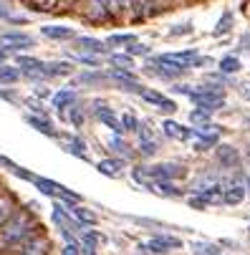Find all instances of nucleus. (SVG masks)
<instances>
[{"label":"nucleus","instance_id":"1","mask_svg":"<svg viewBox=\"0 0 250 255\" xmlns=\"http://www.w3.org/2000/svg\"><path fill=\"white\" fill-rule=\"evenodd\" d=\"M35 235V220L28 215V212H18V215H10L8 220L0 225V245L3 248H15V245H23L28 238Z\"/></svg>","mask_w":250,"mask_h":255},{"label":"nucleus","instance_id":"2","mask_svg":"<svg viewBox=\"0 0 250 255\" xmlns=\"http://www.w3.org/2000/svg\"><path fill=\"white\" fill-rule=\"evenodd\" d=\"M190 99L197 104V109H205V112H218V109L225 104V94L220 86H200L190 91Z\"/></svg>","mask_w":250,"mask_h":255},{"label":"nucleus","instance_id":"3","mask_svg":"<svg viewBox=\"0 0 250 255\" xmlns=\"http://www.w3.org/2000/svg\"><path fill=\"white\" fill-rule=\"evenodd\" d=\"M0 43L3 48L10 53L15 51H25V48H33V38L28 33H20V30H8V33H0Z\"/></svg>","mask_w":250,"mask_h":255},{"label":"nucleus","instance_id":"4","mask_svg":"<svg viewBox=\"0 0 250 255\" xmlns=\"http://www.w3.org/2000/svg\"><path fill=\"white\" fill-rule=\"evenodd\" d=\"M177 248H182V240L169 238V235H159V238H152V240L139 245V250H147V253H154V255H162V253H169V250H177Z\"/></svg>","mask_w":250,"mask_h":255},{"label":"nucleus","instance_id":"5","mask_svg":"<svg viewBox=\"0 0 250 255\" xmlns=\"http://www.w3.org/2000/svg\"><path fill=\"white\" fill-rule=\"evenodd\" d=\"M144 174L152 177V179H157V182H169V179L182 177V174H185V167L172 164V162H164V164H154V167L144 169Z\"/></svg>","mask_w":250,"mask_h":255},{"label":"nucleus","instance_id":"6","mask_svg":"<svg viewBox=\"0 0 250 255\" xmlns=\"http://www.w3.org/2000/svg\"><path fill=\"white\" fill-rule=\"evenodd\" d=\"M94 114H96V119H99L101 124H106V127H109V129H112L114 134H119V136L124 134L122 119H119V117H117V114L112 112L109 106H96V109H94Z\"/></svg>","mask_w":250,"mask_h":255},{"label":"nucleus","instance_id":"7","mask_svg":"<svg viewBox=\"0 0 250 255\" xmlns=\"http://www.w3.org/2000/svg\"><path fill=\"white\" fill-rule=\"evenodd\" d=\"M141 99H144L147 104H152V106H157L159 109V112H174V109H177V104L172 101V99H167V96H162L159 91H152V89H144V91H141L139 94Z\"/></svg>","mask_w":250,"mask_h":255},{"label":"nucleus","instance_id":"8","mask_svg":"<svg viewBox=\"0 0 250 255\" xmlns=\"http://www.w3.org/2000/svg\"><path fill=\"white\" fill-rule=\"evenodd\" d=\"M46 253H48V240L41 238V235H33V238H28L20 245L18 255H46Z\"/></svg>","mask_w":250,"mask_h":255},{"label":"nucleus","instance_id":"9","mask_svg":"<svg viewBox=\"0 0 250 255\" xmlns=\"http://www.w3.org/2000/svg\"><path fill=\"white\" fill-rule=\"evenodd\" d=\"M215 154H218V162H220L223 167H228V169H235V167L240 164V154H238L235 147H230V144H220Z\"/></svg>","mask_w":250,"mask_h":255},{"label":"nucleus","instance_id":"10","mask_svg":"<svg viewBox=\"0 0 250 255\" xmlns=\"http://www.w3.org/2000/svg\"><path fill=\"white\" fill-rule=\"evenodd\" d=\"M41 33L46 35V38H51V41H71V38H76L74 28H68V25H43Z\"/></svg>","mask_w":250,"mask_h":255},{"label":"nucleus","instance_id":"11","mask_svg":"<svg viewBox=\"0 0 250 255\" xmlns=\"http://www.w3.org/2000/svg\"><path fill=\"white\" fill-rule=\"evenodd\" d=\"M51 101H53V109L61 114V112H68V109L76 104V94L71 91V89H61V91H56V94H53V99H51Z\"/></svg>","mask_w":250,"mask_h":255},{"label":"nucleus","instance_id":"12","mask_svg":"<svg viewBox=\"0 0 250 255\" xmlns=\"http://www.w3.org/2000/svg\"><path fill=\"white\" fill-rule=\"evenodd\" d=\"M76 48L79 53H106V43H101L99 38H89V35H81V38H76Z\"/></svg>","mask_w":250,"mask_h":255},{"label":"nucleus","instance_id":"13","mask_svg":"<svg viewBox=\"0 0 250 255\" xmlns=\"http://www.w3.org/2000/svg\"><path fill=\"white\" fill-rule=\"evenodd\" d=\"M25 122H28L33 129H38L41 134H46V136H56V127H53V122L46 119L43 114H28Z\"/></svg>","mask_w":250,"mask_h":255},{"label":"nucleus","instance_id":"14","mask_svg":"<svg viewBox=\"0 0 250 255\" xmlns=\"http://www.w3.org/2000/svg\"><path fill=\"white\" fill-rule=\"evenodd\" d=\"M162 129H164V134H167V136L180 139V141H187V139H192V136H195V129H187V127L177 124V122H164V124H162Z\"/></svg>","mask_w":250,"mask_h":255},{"label":"nucleus","instance_id":"15","mask_svg":"<svg viewBox=\"0 0 250 255\" xmlns=\"http://www.w3.org/2000/svg\"><path fill=\"white\" fill-rule=\"evenodd\" d=\"M71 71H74V66L68 61H51V63H46L43 74H46V79H58V76H68Z\"/></svg>","mask_w":250,"mask_h":255},{"label":"nucleus","instance_id":"16","mask_svg":"<svg viewBox=\"0 0 250 255\" xmlns=\"http://www.w3.org/2000/svg\"><path fill=\"white\" fill-rule=\"evenodd\" d=\"M245 185H240V182H235V185H228L225 192H223V202L225 205H240L245 200Z\"/></svg>","mask_w":250,"mask_h":255},{"label":"nucleus","instance_id":"17","mask_svg":"<svg viewBox=\"0 0 250 255\" xmlns=\"http://www.w3.org/2000/svg\"><path fill=\"white\" fill-rule=\"evenodd\" d=\"M122 167H124L122 159H101V162L96 164V169H99L101 174H106V177H119V174H122Z\"/></svg>","mask_w":250,"mask_h":255},{"label":"nucleus","instance_id":"18","mask_svg":"<svg viewBox=\"0 0 250 255\" xmlns=\"http://www.w3.org/2000/svg\"><path fill=\"white\" fill-rule=\"evenodd\" d=\"M20 79H23V74L18 66H8V63L0 66V84H18Z\"/></svg>","mask_w":250,"mask_h":255},{"label":"nucleus","instance_id":"19","mask_svg":"<svg viewBox=\"0 0 250 255\" xmlns=\"http://www.w3.org/2000/svg\"><path fill=\"white\" fill-rule=\"evenodd\" d=\"M71 215H74L79 223H84V225H94V223H96V215L89 212V210L81 207V205H74V207H71Z\"/></svg>","mask_w":250,"mask_h":255},{"label":"nucleus","instance_id":"20","mask_svg":"<svg viewBox=\"0 0 250 255\" xmlns=\"http://www.w3.org/2000/svg\"><path fill=\"white\" fill-rule=\"evenodd\" d=\"M66 149H68L71 154H76V157L86 159V152H84V149H86V144H84L79 136H68V139H66Z\"/></svg>","mask_w":250,"mask_h":255},{"label":"nucleus","instance_id":"21","mask_svg":"<svg viewBox=\"0 0 250 255\" xmlns=\"http://www.w3.org/2000/svg\"><path fill=\"white\" fill-rule=\"evenodd\" d=\"M109 61H112V66H114V68H124V71L134 68V58H131L129 53H114Z\"/></svg>","mask_w":250,"mask_h":255},{"label":"nucleus","instance_id":"22","mask_svg":"<svg viewBox=\"0 0 250 255\" xmlns=\"http://www.w3.org/2000/svg\"><path fill=\"white\" fill-rule=\"evenodd\" d=\"M220 71H223V74H238V71H240V61L235 56H225L220 61Z\"/></svg>","mask_w":250,"mask_h":255},{"label":"nucleus","instance_id":"23","mask_svg":"<svg viewBox=\"0 0 250 255\" xmlns=\"http://www.w3.org/2000/svg\"><path fill=\"white\" fill-rule=\"evenodd\" d=\"M106 43L109 46H129V43H134V35L131 33H114V35H109Z\"/></svg>","mask_w":250,"mask_h":255},{"label":"nucleus","instance_id":"24","mask_svg":"<svg viewBox=\"0 0 250 255\" xmlns=\"http://www.w3.org/2000/svg\"><path fill=\"white\" fill-rule=\"evenodd\" d=\"M68 122L74 124V127H81L84 124V109L79 104H74V106L68 109Z\"/></svg>","mask_w":250,"mask_h":255},{"label":"nucleus","instance_id":"25","mask_svg":"<svg viewBox=\"0 0 250 255\" xmlns=\"http://www.w3.org/2000/svg\"><path fill=\"white\" fill-rule=\"evenodd\" d=\"M109 76L106 74H101V71H96V74H81L79 76V84H101V81H106Z\"/></svg>","mask_w":250,"mask_h":255},{"label":"nucleus","instance_id":"26","mask_svg":"<svg viewBox=\"0 0 250 255\" xmlns=\"http://www.w3.org/2000/svg\"><path fill=\"white\" fill-rule=\"evenodd\" d=\"M230 25H233V13H225V15L220 18L218 28H215V35H223V33H228V30H230Z\"/></svg>","mask_w":250,"mask_h":255},{"label":"nucleus","instance_id":"27","mask_svg":"<svg viewBox=\"0 0 250 255\" xmlns=\"http://www.w3.org/2000/svg\"><path fill=\"white\" fill-rule=\"evenodd\" d=\"M157 190L162 195H167V197H177V195H180V190H177L172 182H157Z\"/></svg>","mask_w":250,"mask_h":255},{"label":"nucleus","instance_id":"28","mask_svg":"<svg viewBox=\"0 0 250 255\" xmlns=\"http://www.w3.org/2000/svg\"><path fill=\"white\" fill-rule=\"evenodd\" d=\"M10 200L8 197H0V225H3L5 220H8V217H10Z\"/></svg>","mask_w":250,"mask_h":255},{"label":"nucleus","instance_id":"29","mask_svg":"<svg viewBox=\"0 0 250 255\" xmlns=\"http://www.w3.org/2000/svg\"><path fill=\"white\" fill-rule=\"evenodd\" d=\"M195 255H220V248L218 245H195Z\"/></svg>","mask_w":250,"mask_h":255},{"label":"nucleus","instance_id":"30","mask_svg":"<svg viewBox=\"0 0 250 255\" xmlns=\"http://www.w3.org/2000/svg\"><path fill=\"white\" fill-rule=\"evenodd\" d=\"M126 53H129V56H147V53H149V48H147L144 43H136V41H134V43H129Z\"/></svg>","mask_w":250,"mask_h":255},{"label":"nucleus","instance_id":"31","mask_svg":"<svg viewBox=\"0 0 250 255\" xmlns=\"http://www.w3.org/2000/svg\"><path fill=\"white\" fill-rule=\"evenodd\" d=\"M122 127H124V131H136V129H139V122H136V117L124 114V117H122Z\"/></svg>","mask_w":250,"mask_h":255},{"label":"nucleus","instance_id":"32","mask_svg":"<svg viewBox=\"0 0 250 255\" xmlns=\"http://www.w3.org/2000/svg\"><path fill=\"white\" fill-rule=\"evenodd\" d=\"M109 147H112L114 152H122V154L129 152V147L124 144V139H119V134H114V139H109Z\"/></svg>","mask_w":250,"mask_h":255},{"label":"nucleus","instance_id":"33","mask_svg":"<svg viewBox=\"0 0 250 255\" xmlns=\"http://www.w3.org/2000/svg\"><path fill=\"white\" fill-rule=\"evenodd\" d=\"M190 119H192L195 124H207V119H210V112H205V109H195V112L190 114Z\"/></svg>","mask_w":250,"mask_h":255},{"label":"nucleus","instance_id":"34","mask_svg":"<svg viewBox=\"0 0 250 255\" xmlns=\"http://www.w3.org/2000/svg\"><path fill=\"white\" fill-rule=\"evenodd\" d=\"M25 106L30 109V112H35V114H43V101H38V96L25 99Z\"/></svg>","mask_w":250,"mask_h":255},{"label":"nucleus","instance_id":"35","mask_svg":"<svg viewBox=\"0 0 250 255\" xmlns=\"http://www.w3.org/2000/svg\"><path fill=\"white\" fill-rule=\"evenodd\" d=\"M187 33H192V25H190V23L177 25V28H172V30H169V35H187Z\"/></svg>","mask_w":250,"mask_h":255},{"label":"nucleus","instance_id":"36","mask_svg":"<svg viewBox=\"0 0 250 255\" xmlns=\"http://www.w3.org/2000/svg\"><path fill=\"white\" fill-rule=\"evenodd\" d=\"M79 61H81V63H86V66H94V68L101 63L96 56H89V53H81V56H79Z\"/></svg>","mask_w":250,"mask_h":255},{"label":"nucleus","instance_id":"37","mask_svg":"<svg viewBox=\"0 0 250 255\" xmlns=\"http://www.w3.org/2000/svg\"><path fill=\"white\" fill-rule=\"evenodd\" d=\"M30 3L35 5V10H48V8L56 3V0H30Z\"/></svg>","mask_w":250,"mask_h":255},{"label":"nucleus","instance_id":"38","mask_svg":"<svg viewBox=\"0 0 250 255\" xmlns=\"http://www.w3.org/2000/svg\"><path fill=\"white\" fill-rule=\"evenodd\" d=\"M238 91H240V96H243L245 101H250V81H245V84H240V89H238Z\"/></svg>","mask_w":250,"mask_h":255},{"label":"nucleus","instance_id":"39","mask_svg":"<svg viewBox=\"0 0 250 255\" xmlns=\"http://www.w3.org/2000/svg\"><path fill=\"white\" fill-rule=\"evenodd\" d=\"M79 250H81V248H76L74 243H68V245L63 248V255H79Z\"/></svg>","mask_w":250,"mask_h":255},{"label":"nucleus","instance_id":"40","mask_svg":"<svg viewBox=\"0 0 250 255\" xmlns=\"http://www.w3.org/2000/svg\"><path fill=\"white\" fill-rule=\"evenodd\" d=\"M13 15H10V10L8 8H0V20H10Z\"/></svg>","mask_w":250,"mask_h":255},{"label":"nucleus","instance_id":"41","mask_svg":"<svg viewBox=\"0 0 250 255\" xmlns=\"http://www.w3.org/2000/svg\"><path fill=\"white\" fill-rule=\"evenodd\" d=\"M35 96H48V89L46 86H35Z\"/></svg>","mask_w":250,"mask_h":255},{"label":"nucleus","instance_id":"42","mask_svg":"<svg viewBox=\"0 0 250 255\" xmlns=\"http://www.w3.org/2000/svg\"><path fill=\"white\" fill-rule=\"evenodd\" d=\"M240 46H243V48H245V51H250V35H245V38H243V41H240Z\"/></svg>","mask_w":250,"mask_h":255},{"label":"nucleus","instance_id":"43","mask_svg":"<svg viewBox=\"0 0 250 255\" xmlns=\"http://www.w3.org/2000/svg\"><path fill=\"white\" fill-rule=\"evenodd\" d=\"M5 56H8V51H5V48H0V66L5 63Z\"/></svg>","mask_w":250,"mask_h":255},{"label":"nucleus","instance_id":"44","mask_svg":"<svg viewBox=\"0 0 250 255\" xmlns=\"http://www.w3.org/2000/svg\"><path fill=\"white\" fill-rule=\"evenodd\" d=\"M66 3H79V0H66Z\"/></svg>","mask_w":250,"mask_h":255},{"label":"nucleus","instance_id":"45","mask_svg":"<svg viewBox=\"0 0 250 255\" xmlns=\"http://www.w3.org/2000/svg\"><path fill=\"white\" fill-rule=\"evenodd\" d=\"M248 190H250V182H248Z\"/></svg>","mask_w":250,"mask_h":255},{"label":"nucleus","instance_id":"46","mask_svg":"<svg viewBox=\"0 0 250 255\" xmlns=\"http://www.w3.org/2000/svg\"><path fill=\"white\" fill-rule=\"evenodd\" d=\"M0 3H5V0H0Z\"/></svg>","mask_w":250,"mask_h":255}]
</instances>
